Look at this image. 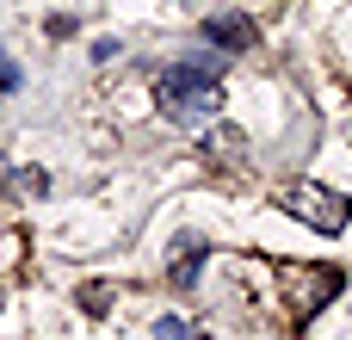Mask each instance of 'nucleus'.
Listing matches in <instances>:
<instances>
[{"label":"nucleus","instance_id":"obj_1","mask_svg":"<svg viewBox=\"0 0 352 340\" xmlns=\"http://www.w3.org/2000/svg\"><path fill=\"white\" fill-rule=\"evenodd\" d=\"M155 105L161 118L186 124V130H210L217 105H223V68L217 56H179L155 74Z\"/></svg>","mask_w":352,"mask_h":340},{"label":"nucleus","instance_id":"obj_2","mask_svg":"<svg viewBox=\"0 0 352 340\" xmlns=\"http://www.w3.org/2000/svg\"><path fill=\"white\" fill-rule=\"evenodd\" d=\"M278 211H291V217L309 223L316 235H340V229L352 223V198L316 186V180H291V186H278Z\"/></svg>","mask_w":352,"mask_h":340},{"label":"nucleus","instance_id":"obj_3","mask_svg":"<svg viewBox=\"0 0 352 340\" xmlns=\"http://www.w3.org/2000/svg\"><path fill=\"white\" fill-rule=\"evenodd\" d=\"M254 37H260V31H254V19H248V12H210V19H204V43H217L223 56L254 50Z\"/></svg>","mask_w":352,"mask_h":340},{"label":"nucleus","instance_id":"obj_4","mask_svg":"<svg viewBox=\"0 0 352 340\" xmlns=\"http://www.w3.org/2000/svg\"><path fill=\"white\" fill-rule=\"evenodd\" d=\"M334 291H340V273H334V266H316V273L303 279V291H297V310H309V316H316Z\"/></svg>","mask_w":352,"mask_h":340},{"label":"nucleus","instance_id":"obj_5","mask_svg":"<svg viewBox=\"0 0 352 340\" xmlns=\"http://www.w3.org/2000/svg\"><path fill=\"white\" fill-rule=\"evenodd\" d=\"M0 192L6 198H43L50 192V173L43 167H12V173H0Z\"/></svg>","mask_w":352,"mask_h":340},{"label":"nucleus","instance_id":"obj_6","mask_svg":"<svg viewBox=\"0 0 352 340\" xmlns=\"http://www.w3.org/2000/svg\"><path fill=\"white\" fill-rule=\"evenodd\" d=\"M155 340H198V334H192L179 316H161V322H155Z\"/></svg>","mask_w":352,"mask_h":340},{"label":"nucleus","instance_id":"obj_7","mask_svg":"<svg viewBox=\"0 0 352 340\" xmlns=\"http://www.w3.org/2000/svg\"><path fill=\"white\" fill-rule=\"evenodd\" d=\"M19 81H25V74H19V62L0 50V99H6V93H19Z\"/></svg>","mask_w":352,"mask_h":340},{"label":"nucleus","instance_id":"obj_8","mask_svg":"<svg viewBox=\"0 0 352 340\" xmlns=\"http://www.w3.org/2000/svg\"><path fill=\"white\" fill-rule=\"evenodd\" d=\"M192 279H198V254H186V260L173 266V285H179V291H192Z\"/></svg>","mask_w":352,"mask_h":340}]
</instances>
